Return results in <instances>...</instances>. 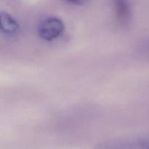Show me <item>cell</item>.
Instances as JSON below:
<instances>
[{
    "instance_id": "cell-3",
    "label": "cell",
    "mask_w": 149,
    "mask_h": 149,
    "mask_svg": "<svg viewBox=\"0 0 149 149\" xmlns=\"http://www.w3.org/2000/svg\"><path fill=\"white\" fill-rule=\"evenodd\" d=\"M0 29L4 34L13 36L18 32L20 27L13 16L5 12H1L0 14Z\"/></svg>"
},
{
    "instance_id": "cell-1",
    "label": "cell",
    "mask_w": 149,
    "mask_h": 149,
    "mask_svg": "<svg viewBox=\"0 0 149 149\" xmlns=\"http://www.w3.org/2000/svg\"><path fill=\"white\" fill-rule=\"evenodd\" d=\"M65 30V25L60 18L49 17L42 20L38 28V33L41 39L52 41L58 39Z\"/></svg>"
},
{
    "instance_id": "cell-5",
    "label": "cell",
    "mask_w": 149,
    "mask_h": 149,
    "mask_svg": "<svg viewBox=\"0 0 149 149\" xmlns=\"http://www.w3.org/2000/svg\"><path fill=\"white\" fill-rule=\"evenodd\" d=\"M65 1H67L69 3H71V4L81 5V4H83L84 3H85L87 0H65Z\"/></svg>"
},
{
    "instance_id": "cell-2",
    "label": "cell",
    "mask_w": 149,
    "mask_h": 149,
    "mask_svg": "<svg viewBox=\"0 0 149 149\" xmlns=\"http://www.w3.org/2000/svg\"><path fill=\"white\" fill-rule=\"evenodd\" d=\"M95 149H149V135L134 139L106 141L98 144Z\"/></svg>"
},
{
    "instance_id": "cell-4",
    "label": "cell",
    "mask_w": 149,
    "mask_h": 149,
    "mask_svg": "<svg viewBox=\"0 0 149 149\" xmlns=\"http://www.w3.org/2000/svg\"><path fill=\"white\" fill-rule=\"evenodd\" d=\"M114 10L116 17L121 24H126L131 17V10L126 0H115Z\"/></svg>"
}]
</instances>
